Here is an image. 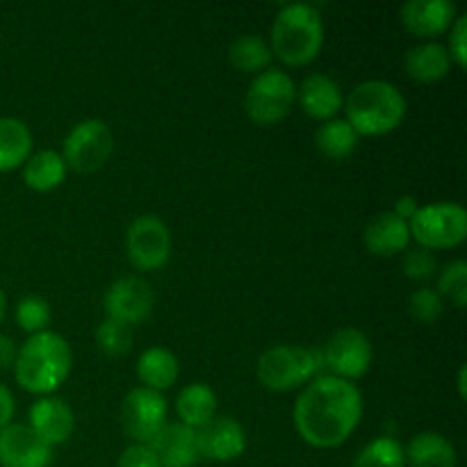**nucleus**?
I'll list each match as a JSON object with an SVG mask.
<instances>
[{
  "label": "nucleus",
  "mask_w": 467,
  "mask_h": 467,
  "mask_svg": "<svg viewBox=\"0 0 467 467\" xmlns=\"http://www.w3.org/2000/svg\"><path fill=\"white\" fill-rule=\"evenodd\" d=\"M228 59L235 68L244 73H260L265 68H269V59H272V48L267 46V41L260 35L254 32H244V35H237L235 39L228 46Z\"/></svg>",
  "instance_id": "obj_27"
},
{
  "label": "nucleus",
  "mask_w": 467,
  "mask_h": 467,
  "mask_svg": "<svg viewBox=\"0 0 467 467\" xmlns=\"http://www.w3.org/2000/svg\"><path fill=\"white\" fill-rule=\"evenodd\" d=\"M406 73L418 82H438L450 73L451 57L438 41H424L413 46L404 57Z\"/></svg>",
  "instance_id": "obj_20"
},
{
  "label": "nucleus",
  "mask_w": 467,
  "mask_h": 467,
  "mask_svg": "<svg viewBox=\"0 0 467 467\" xmlns=\"http://www.w3.org/2000/svg\"><path fill=\"white\" fill-rule=\"evenodd\" d=\"M16 322L30 336L46 331V327L50 324L48 301H44L41 296H23L16 306Z\"/></svg>",
  "instance_id": "obj_31"
},
{
  "label": "nucleus",
  "mask_w": 467,
  "mask_h": 467,
  "mask_svg": "<svg viewBox=\"0 0 467 467\" xmlns=\"http://www.w3.org/2000/svg\"><path fill=\"white\" fill-rule=\"evenodd\" d=\"M71 347L59 333L41 331L18 347L14 377L23 390L32 395H50L67 381L71 372Z\"/></svg>",
  "instance_id": "obj_2"
},
{
  "label": "nucleus",
  "mask_w": 467,
  "mask_h": 467,
  "mask_svg": "<svg viewBox=\"0 0 467 467\" xmlns=\"http://www.w3.org/2000/svg\"><path fill=\"white\" fill-rule=\"evenodd\" d=\"M296 96H299L304 112L310 114L313 119H319V121L336 119V114L345 105L340 85L328 73H310L299 85Z\"/></svg>",
  "instance_id": "obj_18"
},
{
  "label": "nucleus",
  "mask_w": 467,
  "mask_h": 467,
  "mask_svg": "<svg viewBox=\"0 0 467 467\" xmlns=\"http://www.w3.org/2000/svg\"><path fill=\"white\" fill-rule=\"evenodd\" d=\"M67 176V164L57 150H36L23 164V181L30 190L50 192L59 185Z\"/></svg>",
  "instance_id": "obj_25"
},
{
  "label": "nucleus",
  "mask_w": 467,
  "mask_h": 467,
  "mask_svg": "<svg viewBox=\"0 0 467 467\" xmlns=\"http://www.w3.org/2000/svg\"><path fill=\"white\" fill-rule=\"evenodd\" d=\"M465 372H467V369L463 365V368L459 369V392H461V397H465Z\"/></svg>",
  "instance_id": "obj_39"
},
{
  "label": "nucleus",
  "mask_w": 467,
  "mask_h": 467,
  "mask_svg": "<svg viewBox=\"0 0 467 467\" xmlns=\"http://www.w3.org/2000/svg\"><path fill=\"white\" fill-rule=\"evenodd\" d=\"M363 418V395L345 379L322 374L304 388L295 404L296 433L317 450L342 445Z\"/></svg>",
  "instance_id": "obj_1"
},
{
  "label": "nucleus",
  "mask_w": 467,
  "mask_h": 467,
  "mask_svg": "<svg viewBox=\"0 0 467 467\" xmlns=\"http://www.w3.org/2000/svg\"><path fill=\"white\" fill-rule=\"evenodd\" d=\"M345 109L347 121L358 137H379L400 128L406 117V99L392 82L365 80L349 91Z\"/></svg>",
  "instance_id": "obj_3"
},
{
  "label": "nucleus",
  "mask_w": 467,
  "mask_h": 467,
  "mask_svg": "<svg viewBox=\"0 0 467 467\" xmlns=\"http://www.w3.org/2000/svg\"><path fill=\"white\" fill-rule=\"evenodd\" d=\"M438 295L442 299L454 301L456 308H463L467 304V265L465 260H454L447 265L438 276Z\"/></svg>",
  "instance_id": "obj_30"
},
{
  "label": "nucleus",
  "mask_w": 467,
  "mask_h": 467,
  "mask_svg": "<svg viewBox=\"0 0 467 467\" xmlns=\"http://www.w3.org/2000/svg\"><path fill=\"white\" fill-rule=\"evenodd\" d=\"M14 397L12 392L7 390V388L0 383V429H5L7 424H12V418H14Z\"/></svg>",
  "instance_id": "obj_36"
},
{
  "label": "nucleus",
  "mask_w": 467,
  "mask_h": 467,
  "mask_svg": "<svg viewBox=\"0 0 467 467\" xmlns=\"http://www.w3.org/2000/svg\"><path fill=\"white\" fill-rule=\"evenodd\" d=\"M126 251L130 263L141 272L167 265L171 254V233L158 214H140L126 231Z\"/></svg>",
  "instance_id": "obj_10"
},
{
  "label": "nucleus",
  "mask_w": 467,
  "mask_h": 467,
  "mask_svg": "<svg viewBox=\"0 0 467 467\" xmlns=\"http://www.w3.org/2000/svg\"><path fill=\"white\" fill-rule=\"evenodd\" d=\"M27 418H30L27 427L50 447L62 445L64 441H68L73 433V427H76L71 406L53 395H46L41 400H36L32 404Z\"/></svg>",
  "instance_id": "obj_15"
},
{
  "label": "nucleus",
  "mask_w": 467,
  "mask_h": 467,
  "mask_svg": "<svg viewBox=\"0 0 467 467\" xmlns=\"http://www.w3.org/2000/svg\"><path fill=\"white\" fill-rule=\"evenodd\" d=\"M409 310L418 322L433 324L445 310V299L436 292V287H420L410 295Z\"/></svg>",
  "instance_id": "obj_32"
},
{
  "label": "nucleus",
  "mask_w": 467,
  "mask_h": 467,
  "mask_svg": "<svg viewBox=\"0 0 467 467\" xmlns=\"http://www.w3.org/2000/svg\"><path fill=\"white\" fill-rule=\"evenodd\" d=\"M456 5L450 0H409L401 5V23L415 36H436L450 30Z\"/></svg>",
  "instance_id": "obj_17"
},
{
  "label": "nucleus",
  "mask_w": 467,
  "mask_h": 467,
  "mask_svg": "<svg viewBox=\"0 0 467 467\" xmlns=\"http://www.w3.org/2000/svg\"><path fill=\"white\" fill-rule=\"evenodd\" d=\"M319 349H322L324 369H328L331 377L345 379V381L365 377L374 358L369 337L354 327L337 328L328 337L327 345L319 347Z\"/></svg>",
  "instance_id": "obj_9"
},
{
  "label": "nucleus",
  "mask_w": 467,
  "mask_h": 467,
  "mask_svg": "<svg viewBox=\"0 0 467 467\" xmlns=\"http://www.w3.org/2000/svg\"><path fill=\"white\" fill-rule=\"evenodd\" d=\"M18 347L14 345L12 337L0 336V369L14 368V360H16Z\"/></svg>",
  "instance_id": "obj_37"
},
{
  "label": "nucleus",
  "mask_w": 467,
  "mask_h": 467,
  "mask_svg": "<svg viewBox=\"0 0 467 467\" xmlns=\"http://www.w3.org/2000/svg\"><path fill=\"white\" fill-rule=\"evenodd\" d=\"M324 44V23L317 7L290 3L278 9L272 26V50L290 67H301L317 57Z\"/></svg>",
  "instance_id": "obj_4"
},
{
  "label": "nucleus",
  "mask_w": 467,
  "mask_h": 467,
  "mask_svg": "<svg viewBox=\"0 0 467 467\" xmlns=\"http://www.w3.org/2000/svg\"><path fill=\"white\" fill-rule=\"evenodd\" d=\"M324 372V358L319 347L276 345L260 354L255 374L269 390H292L301 383H310Z\"/></svg>",
  "instance_id": "obj_5"
},
{
  "label": "nucleus",
  "mask_w": 467,
  "mask_h": 467,
  "mask_svg": "<svg viewBox=\"0 0 467 467\" xmlns=\"http://www.w3.org/2000/svg\"><path fill=\"white\" fill-rule=\"evenodd\" d=\"M5 308H7V299H5V292L3 287H0V322H3L5 317Z\"/></svg>",
  "instance_id": "obj_40"
},
{
  "label": "nucleus",
  "mask_w": 467,
  "mask_h": 467,
  "mask_svg": "<svg viewBox=\"0 0 467 467\" xmlns=\"http://www.w3.org/2000/svg\"><path fill=\"white\" fill-rule=\"evenodd\" d=\"M363 242L365 246H368L369 254L381 255V258L401 254V251L409 249L410 244L409 222L397 217L392 210L379 213L377 217L369 219L368 226H365Z\"/></svg>",
  "instance_id": "obj_19"
},
{
  "label": "nucleus",
  "mask_w": 467,
  "mask_h": 467,
  "mask_svg": "<svg viewBox=\"0 0 467 467\" xmlns=\"http://www.w3.org/2000/svg\"><path fill=\"white\" fill-rule=\"evenodd\" d=\"M153 454L158 456L160 467H194L201 459L196 450L194 429L181 422H167L158 436L149 442Z\"/></svg>",
  "instance_id": "obj_16"
},
{
  "label": "nucleus",
  "mask_w": 467,
  "mask_h": 467,
  "mask_svg": "<svg viewBox=\"0 0 467 467\" xmlns=\"http://www.w3.org/2000/svg\"><path fill=\"white\" fill-rule=\"evenodd\" d=\"M296 100V85L281 68H265L251 80L244 96V109L249 119L260 126L278 123L290 114Z\"/></svg>",
  "instance_id": "obj_7"
},
{
  "label": "nucleus",
  "mask_w": 467,
  "mask_h": 467,
  "mask_svg": "<svg viewBox=\"0 0 467 467\" xmlns=\"http://www.w3.org/2000/svg\"><path fill=\"white\" fill-rule=\"evenodd\" d=\"M404 456L410 467H456L459 463L454 445L436 431H422L410 438Z\"/></svg>",
  "instance_id": "obj_21"
},
{
  "label": "nucleus",
  "mask_w": 467,
  "mask_h": 467,
  "mask_svg": "<svg viewBox=\"0 0 467 467\" xmlns=\"http://www.w3.org/2000/svg\"><path fill=\"white\" fill-rule=\"evenodd\" d=\"M32 153V132L21 119L0 117V171L26 164Z\"/></svg>",
  "instance_id": "obj_24"
},
{
  "label": "nucleus",
  "mask_w": 467,
  "mask_h": 467,
  "mask_svg": "<svg viewBox=\"0 0 467 467\" xmlns=\"http://www.w3.org/2000/svg\"><path fill=\"white\" fill-rule=\"evenodd\" d=\"M103 308L109 319L132 324L144 322L153 310V290L140 276H123L108 287L103 296Z\"/></svg>",
  "instance_id": "obj_12"
},
{
  "label": "nucleus",
  "mask_w": 467,
  "mask_h": 467,
  "mask_svg": "<svg viewBox=\"0 0 467 467\" xmlns=\"http://www.w3.org/2000/svg\"><path fill=\"white\" fill-rule=\"evenodd\" d=\"M196 450L199 456L210 461H235L246 450V431L235 418L214 415L210 422L196 429Z\"/></svg>",
  "instance_id": "obj_13"
},
{
  "label": "nucleus",
  "mask_w": 467,
  "mask_h": 467,
  "mask_svg": "<svg viewBox=\"0 0 467 467\" xmlns=\"http://www.w3.org/2000/svg\"><path fill=\"white\" fill-rule=\"evenodd\" d=\"M114 149L112 130L100 119H85L78 121L64 137L62 160L67 169L80 173H91L103 167Z\"/></svg>",
  "instance_id": "obj_8"
},
{
  "label": "nucleus",
  "mask_w": 467,
  "mask_h": 467,
  "mask_svg": "<svg viewBox=\"0 0 467 467\" xmlns=\"http://www.w3.org/2000/svg\"><path fill=\"white\" fill-rule=\"evenodd\" d=\"M176 413L181 418V424L196 431L217 415V395L205 383H190L178 395Z\"/></svg>",
  "instance_id": "obj_23"
},
{
  "label": "nucleus",
  "mask_w": 467,
  "mask_h": 467,
  "mask_svg": "<svg viewBox=\"0 0 467 467\" xmlns=\"http://www.w3.org/2000/svg\"><path fill=\"white\" fill-rule=\"evenodd\" d=\"M450 53L451 62H456L459 67H465L467 64V14H459L454 18L450 27Z\"/></svg>",
  "instance_id": "obj_34"
},
{
  "label": "nucleus",
  "mask_w": 467,
  "mask_h": 467,
  "mask_svg": "<svg viewBox=\"0 0 467 467\" xmlns=\"http://www.w3.org/2000/svg\"><path fill=\"white\" fill-rule=\"evenodd\" d=\"M315 144H317L319 153H324L327 158L345 160L358 146V132L351 128L347 119H328L315 132Z\"/></svg>",
  "instance_id": "obj_26"
},
{
  "label": "nucleus",
  "mask_w": 467,
  "mask_h": 467,
  "mask_svg": "<svg viewBox=\"0 0 467 467\" xmlns=\"http://www.w3.org/2000/svg\"><path fill=\"white\" fill-rule=\"evenodd\" d=\"M117 467H160V461L149 445H137L135 442L119 456Z\"/></svg>",
  "instance_id": "obj_35"
},
{
  "label": "nucleus",
  "mask_w": 467,
  "mask_h": 467,
  "mask_svg": "<svg viewBox=\"0 0 467 467\" xmlns=\"http://www.w3.org/2000/svg\"><path fill=\"white\" fill-rule=\"evenodd\" d=\"M96 345L105 356H112V358L126 356L132 347V328L108 317L96 328Z\"/></svg>",
  "instance_id": "obj_29"
},
{
  "label": "nucleus",
  "mask_w": 467,
  "mask_h": 467,
  "mask_svg": "<svg viewBox=\"0 0 467 467\" xmlns=\"http://www.w3.org/2000/svg\"><path fill=\"white\" fill-rule=\"evenodd\" d=\"M410 240L418 242L422 249H454L467 235V213L461 203L441 201L418 208L409 219Z\"/></svg>",
  "instance_id": "obj_6"
},
{
  "label": "nucleus",
  "mask_w": 467,
  "mask_h": 467,
  "mask_svg": "<svg viewBox=\"0 0 467 467\" xmlns=\"http://www.w3.org/2000/svg\"><path fill=\"white\" fill-rule=\"evenodd\" d=\"M438 263L433 258V251L429 249H410L404 255V274L410 281H429L436 274Z\"/></svg>",
  "instance_id": "obj_33"
},
{
  "label": "nucleus",
  "mask_w": 467,
  "mask_h": 467,
  "mask_svg": "<svg viewBox=\"0 0 467 467\" xmlns=\"http://www.w3.org/2000/svg\"><path fill=\"white\" fill-rule=\"evenodd\" d=\"M53 447L46 445L27 424L12 422L0 429V465L3 467H48Z\"/></svg>",
  "instance_id": "obj_14"
},
{
  "label": "nucleus",
  "mask_w": 467,
  "mask_h": 467,
  "mask_svg": "<svg viewBox=\"0 0 467 467\" xmlns=\"http://www.w3.org/2000/svg\"><path fill=\"white\" fill-rule=\"evenodd\" d=\"M167 424V400L150 388H135L121 404V427L137 445H149Z\"/></svg>",
  "instance_id": "obj_11"
},
{
  "label": "nucleus",
  "mask_w": 467,
  "mask_h": 467,
  "mask_svg": "<svg viewBox=\"0 0 467 467\" xmlns=\"http://www.w3.org/2000/svg\"><path fill=\"white\" fill-rule=\"evenodd\" d=\"M351 467H406L404 447L392 436L374 438L360 450Z\"/></svg>",
  "instance_id": "obj_28"
},
{
  "label": "nucleus",
  "mask_w": 467,
  "mask_h": 467,
  "mask_svg": "<svg viewBox=\"0 0 467 467\" xmlns=\"http://www.w3.org/2000/svg\"><path fill=\"white\" fill-rule=\"evenodd\" d=\"M178 372V358L173 351L164 349V347H149L146 351H141L140 360H137V377L141 379L144 388L150 390H167L176 383Z\"/></svg>",
  "instance_id": "obj_22"
},
{
  "label": "nucleus",
  "mask_w": 467,
  "mask_h": 467,
  "mask_svg": "<svg viewBox=\"0 0 467 467\" xmlns=\"http://www.w3.org/2000/svg\"><path fill=\"white\" fill-rule=\"evenodd\" d=\"M418 199H415V196H401V199H397V203H395V210H392V213L397 214V217H401V219H406V222H409L410 217H413L415 213H418Z\"/></svg>",
  "instance_id": "obj_38"
}]
</instances>
